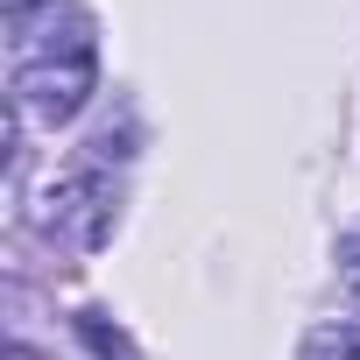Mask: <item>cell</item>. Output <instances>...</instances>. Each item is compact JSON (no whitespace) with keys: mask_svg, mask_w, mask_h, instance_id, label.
<instances>
[{"mask_svg":"<svg viewBox=\"0 0 360 360\" xmlns=\"http://www.w3.org/2000/svg\"><path fill=\"white\" fill-rule=\"evenodd\" d=\"M113 212H120V191L106 184V169L92 162V169H71V176H57V184H50V198H43L36 226H43L57 248L92 255V248L113 233Z\"/></svg>","mask_w":360,"mask_h":360,"instance_id":"obj_2","label":"cell"},{"mask_svg":"<svg viewBox=\"0 0 360 360\" xmlns=\"http://www.w3.org/2000/svg\"><path fill=\"white\" fill-rule=\"evenodd\" d=\"M304 360H360V325H325L304 339Z\"/></svg>","mask_w":360,"mask_h":360,"instance_id":"obj_3","label":"cell"},{"mask_svg":"<svg viewBox=\"0 0 360 360\" xmlns=\"http://www.w3.org/2000/svg\"><path fill=\"white\" fill-rule=\"evenodd\" d=\"M8 78H15V120L64 127L85 113L99 85V22L85 0L8 8Z\"/></svg>","mask_w":360,"mask_h":360,"instance_id":"obj_1","label":"cell"},{"mask_svg":"<svg viewBox=\"0 0 360 360\" xmlns=\"http://www.w3.org/2000/svg\"><path fill=\"white\" fill-rule=\"evenodd\" d=\"M339 283L360 297V233H346V240H339Z\"/></svg>","mask_w":360,"mask_h":360,"instance_id":"obj_4","label":"cell"},{"mask_svg":"<svg viewBox=\"0 0 360 360\" xmlns=\"http://www.w3.org/2000/svg\"><path fill=\"white\" fill-rule=\"evenodd\" d=\"M8 8H29V0H8Z\"/></svg>","mask_w":360,"mask_h":360,"instance_id":"obj_5","label":"cell"}]
</instances>
